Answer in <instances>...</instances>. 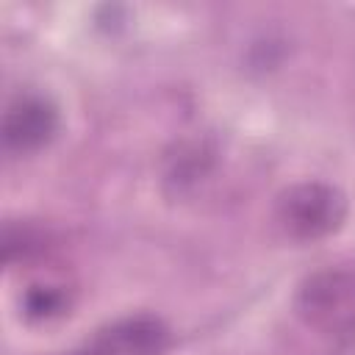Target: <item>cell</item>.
<instances>
[{"label": "cell", "mask_w": 355, "mask_h": 355, "mask_svg": "<svg viewBox=\"0 0 355 355\" xmlns=\"http://www.w3.org/2000/svg\"><path fill=\"white\" fill-rule=\"evenodd\" d=\"M277 225L294 241H319L347 219V197L324 180H300L280 191L275 205Z\"/></svg>", "instance_id": "2"}, {"label": "cell", "mask_w": 355, "mask_h": 355, "mask_svg": "<svg viewBox=\"0 0 355 355\" xmlns=\"http://www.w3.org/2000/svg\"><path fill=\"white\" fill-rule=\"evenodd\" d=\"M69 305V297L61 286H33L25 294V313L33 319H53L64 313Z\"/></svg>", "instance_id": "6"}, {"label": "cell", "mask_w": 355, "mask_h": 355, "mask_svg": "<svg viewBox=\"0 0 355 355\" xmlns=\"http://www.w3.org/2000/svg\"><path fill=\"white\" fill-rule=\"evenodd\" d=\"M42 250H44V239L33 227H28V225H8L3 230V261L6 263L31 261Z\"/></svg>", "instance_id": "5"}, {"label": "cell", "mask_w": 355, "mask_h": 355, "mask_svg": "<svg viewBox=\"0 0 355 355\" xmlns=\"http://www.w3.org/2000/svg\"><path fill=\"white\" fill-rule=\"evenodd\" d=\"M58 130V108L33 92L17 94L3 114V147L17 155H28L50 144Z\"/></svg>", "instance_id": "4"}, {"label": "cell", "mask_w": 355, "mask_h": 355, "mask_svg": "<svg viewBox=\"0 0 355 355\" xmlns=\"http://www.w3.org/2000/svg\"><path fill=\"white\" fill-rule=\"evenodd\" d=\"M169 344V327L158 316L139 313L100 327L75 355H164Z\"/></svg>", "instance_id": "3"}, {"label": "cell", "mask_w": 355, "mask_h": 355, "mask_svg": "<svg viewBox=\"0 0 355 355\" xmlns=\"http://www.w3.org/2000/svg\"><path fill=\"white\" fill-rule=\"evenodd\" d=\"M294 311L302 319V324L319 336H355V266L330 263L311 272L297 286Z\"/></svg>", "instance_id": "1"}]
</instances>
